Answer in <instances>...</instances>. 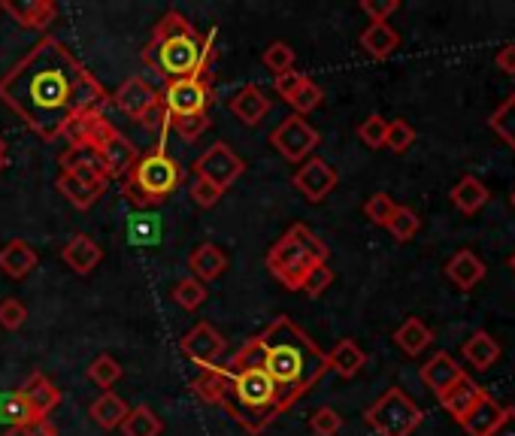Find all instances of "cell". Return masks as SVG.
I'll return each instance as SVG.
<instances>
[{"mask_svg":"<svg viewBox=\"0 0 515 436\" xmlns=\"http://www.w3.org/2000/svg\"><path fill=\"white\" fill-rule=\"evenodd\" d=\"M0 103L10 106L43 143H52L88 109L113 103V94L61 40L43 37L0 79Z\"/></svg>","mask_w":515,"mask_h":436,"instance_id":"1","label":"cell"},{"mask_svg":"<svg viewBox=\"0 0 515 436\" xmlns=\"http://www.w3.org/2000/svg\"><path fill=\"white\" fill-rule=\"evenodd\" d=\"M191 388L200 400L219 403L252 436L264 433L276 415H282L279 391L261 367V349L255 337L240 346L225 367L200 370Z\"/></svg>","mask_w":515,"mask_h":436,"instance_id":"2","label":"cell"},{"mask_svg":"<svg viewBox=\"0 0 515 436\" xmlns=\"http://www.w3.org/2000/svg\"><path fill=\"white\" fill-rule=\"evenodd\" d=\"M255 340L261 349V367L279 391L282 412L291 409L300 397H306L313 391V385L331 370L328 352H322L309 340L288 315L270 321V327H264Z\"/></svg>","mask_w":515,"mask_h":436,"instance_id":"3","label":"cell"},{"mask_svg":"<svg viewBox=\"0 0 515 436\" xmlns=\"http://www.w3.org/2000/svg\"><path fill=\"white\" fill-rule=\"evenodd\" d=\"M216 61V31H197L182 13L170 10L149 37L143 49V64L164 82L213 73Z\"/></svg>","mask_w":515,"mask_h":436,"instance_id":"4","label":"cell"},{"mask_svg":"<svg viewBox=\"0 0 515 436\" xmlns=\"http://www.w3.org/2000/svg\"><path fill=\"white\" fill-rule=\"evenodd\" d=\"M167 131H170V125L161 128V137H158L155 149L146 152V155H140V161L134 164V170L122 179V194L137 209L161 206L185 182L182 164L167 152V143H164Z\"/></svg>","mask_w":515,"mask_h":436,"instance_id":"5","label":"cell"},{"mask_svg":"<svg viewBox=\"0 0 515 436\" xmlns=\"http://www.w3.org/2000/svg\"><path fill=\"white\" fill-rule=\"evenodd\" d=\"M316 264H328V246L306 225H291L267 252V270L288 291H300L306 273Z\"/></svg>","mask_w":515,"mask_h":436,"instance_id":"6","label":"cell"},{"mask_svg":"<svg viewBox=\"0 0 515 436\" xmlns=\"http://www.w3.org/2000/svg\"><path fill=\"white\" fill-rule=\"evenodd\" d=\"M425 412L419 403L412 400L403 388H388L376 403L367 406L364 421L379 433V436H412L422 424Z\"/></svg>","mask_w":515,"mask_h":436,"instance_id":"7","label":"cell"},{"mask_svg":"<svg viewBox=\"0 0 515 436\" xmlns=\"http://www.w3.org/2000/svg\"><path fill=\"white\" fill-rule=\"evenodd\" d=\"M113 103L122 109V113H125L131 122H137V125H143V128H149V131H161V128L170 125V116H167V109H164L161 94H158L146 79H140V76L125 79V82L113 91Z\"/></svg>","mask_w":515,"mask_h":436,"instance_id":"8","label":"cell"},{"mask_svg":"<svg viewBox=\"0 0 515 436\" xmlns=\"http://www.w3.org/2000/svg\"><path fill=\"white\" fill-rule=\"evenodd\" d=\"M164 109L170 119H200L210 116L213 106V73H200L188 79L167 82L161 91Z\"/></svg>","mask_w":515,"mask_h":436,"instance_id":"9","label":"cell"},{"mask_svg":"<svg viewBox=\"0 0 515 436\" xmlns=\"http://www.w3.org/2000/svg\"><path fill=\"white\" fill-rule=\"evenodd\" d=\"M322 143L319 131L309 125L300 116H288L282 119V125L270 134V146L291 164H303L309 155L316 152V146Z\"/></svg>","mask_w":515,"mask_h":436,"instance_id":"10","label":"cell"},{"mask_svg":"<svg viewBox=\"0 0 515 436\" xmlns=\"http://www.w3.org/2000/svg\"><path fill=\"white\" fill-rule=\"evenodd\" d=\"M243 170H246L243 158H240L231 146H225V143H213L210 149H206V152L194 161V173H197L200 179H206V182H213V185L222 188V191H228V188L243 176Z\"/></svg>","mask_w":515,"mask_h":436,"instance_id":"11","label":"cell"},{"mask_svg":"<svg viewBox=\"0 0 515 436\" xmlns=\"http://www.w3.org/2000/svg\"><path fill=\"white\" fill-rule=\"evenodd\" d=\"M182 355L197 364L200 370H213L219 367L222 361V352H225V337L216 331V327L210 321H197L191 331L182 337Z\"/></svg>","mask_w":515,"mask_h":436,"instance_id":"12","label":"cell"},{"mask_svg":"<svg viewBox=\"0 0 515 436\" xmlns=\"http://www.w3.org/2000/svg\"><path fill=\"white\" fill-rule=\"evenodd\" d=\"M58 167H61V173H70V176L91 182V185H100V188H107V182H110L107 164H103L100 152L88 143H70L58 155Z\"/></svg>","mask_w":515,"mask_h":436,"instance_id":"13","label":"cell"},{"mask_svg":"<svg viewBox=\"0 0 515 436\" xmlns=\"http://www.w3.org/2000/svg\"><path fill=\"white\" fill-rule=\"evenodd\" d=\"M340 176L337 170L322 161V158H306L297 170H294V188L309 200V203H322L334 188H337Z\"/></svg>","mask_w":515,"mask_h":436,"instance_id":"14","label":"cell"},{"mask_svg":"<svg viewBox=\"0 0 515 436\" xmlns=\"http://www.w3.org/2000/svg\"><path fill=\"white\" fill-rule=\"evenodd\" d=\"M19 394H22V397H25V403L31 406L34 421L49 418V415L58 409V403H61V388H58L52 379H46L43 373H31V376L22 382Z\"/></svg>","mask_w":515,"mask_h":436,"instance_id":"15","label":"cell"},{"mask_svg":"<svg viewBox=\"0 0 515 436\" xmlns=\"http://www.w3.org/2000/svg\"><path fill=\"white\" fill-rule=\"evenodd\" d=\"M0 13L10 16L19 28H31V31H46L58 19V7L52 0H25V4L4 0V4H0Z\"/></svg>","mask_w":515,"mask_h":436,"instance_id":"16","label":"cell"},{"mask_svg":"<svg viewBox=\"0 0 515 436\" xmlns=\"http://www.w3.org/2000/svg\"><path fill=\"white\" fill-rule=\"evenodd\" d=\"M61 261H64L73 273L88 276V273L103 261V249H100V243H94V237H88V234H76V237H70V240L64 243V249H61Z\"/></svg>","mask_w":515,"mask_h":436,"instance_id":"17","label":"cell"},{"mask_svg":"<svg viewBox=\"0 0 515 436\" xmlns=\"http://www.w3.org/2000/svg\"><path fill=\"white\" fill-rule=\"evenodd\" d=\"M422 382L440 397L443 391H449L461 376H464V367L449 355V352H437L428 364H422Z\"/></svg>","mask_w":515,"mask_h":436,"instance_id":"18","label":"cell"},{"mask_svg":"<svg viewBox=\"0 0 515 436\" xmlns=\"http://www.w3.org/2000/svg\"><path fill=\"white\" fill-rule=\"evenodd\" d=\"M485 273H488L485 261H482L476 252H470V249L455 252L452 261L446 264V276H449L461 291H473V288L485 279Z\"/></svg>","mask_w":515,"mask_h":436,"instance_id":"19","label":"cell"},{"mask_svg":"<svg viewBox=\"0 0 515 436\" xmlns=\"http://www.w3.org/2000/svg\"><path fill=\"white\" fill-rule=\"evenodd\" d=\"M188 270H191V276L197 279V282H213V279H219L225 270H228V255L219 249V246H213V243H203V246H197L191 255H188Z\"/></svg>","mask_w":515,"mask_h":436,"instance_id":"20","label":"cell"},{"mask_svg":"<svg viewBox=\"0 0 515 436\" xmlns=\"http://www.w3.org/2000/svg\"><path fill=\"white\" fill-rule=\"evenodd\" d=\"M231 113L243 122V125H258L267 113H270V97L258 88V85H246L231 97Z\"/></svg>","mask_w":515,"mask_h":436,"instance_id":"21","label":"cell"},{"mask_svg":"<svg viewBox=\"0 0 515 436\" xmlns=\"http://www.w3.org/2000/svg\"><path fill=\"white\" fill-rule=\"evenodd\" d=\"M358 43H361V49H364L370 58L385 61V58H391V55L397 52V46H400V34H397L388 22H370V25L361 31Z\"/></svg>","mask_w":515,"mask_h":436,"instance_id":"22","label":"cell"},{"mask_svg":"<svg viewBox=\"0 0 515 436\" xmlns=\"http://www.w3.org/2000/svg\"><path fill=\"white\" fill-rule=\"evenodd\" d=\"M482 394H485V388H479V385L464 373L449 391L440 394V403H443V409H446L455 421H461V418L476 406V400H479Z\"/></svg>","mask_w":515,"mask_h":436,"instance_id":"23","label":"cell"},{"mask_svg":"<svg viewBox=\"0 0 515 436\" xmlns=\"http://www.w3.org/2000/svg\"><path fill=\"white\" fill-rule=\"evenodd\" d=\"M394 343H397V349L403 352V355H409V358H416V355H422L431 343H434V331L431 327L422 321V318H406L397 331H394Z\"/></svg>","mask_w":515,"mask_h":436,"instance_id":"24","label":"cell"},{"mask_svg":"<svg viewBox=\"0 0 515 436\" xmlns=\"http://www.w3.org/2000/svg\"><path fill=\"white\" fill-rule=\"evenodd\" d=\"M500 415H503V406H500L491 394H482V397L476 400V406H473L458 424H461L470 436H488V433L497 427Z\"/></svg>","mask_w":515,"mask_h":436,"instance_id":"25","label":"cell"},{"mask_svg":"<svg viewBox=\"0 0 515 436\" xmlns=\"http://www.w3.org/2000/svg\"><path fill=\"white\" fill-rule=\"evenodd\" d=\"M37 267V252L25 240H10L0 249V273L10 279H28V273Z\"/></svg>","mask_w":515,"mask_h":436,"instance_id":"26","label":"cell"},{"mask_svg":"<svg viewBox=\"0 0 515 436\" xmlns=\"http://www.w3.org/2000/svg\"><path fill=\"white\" fill-rule=\"evenodd\" d=\"M364 364H367V355H364V349H361L355 340H340V343L328 352V367H331L337 376H343V379L358 376Z\"/></svg>","mask_w":515,"mask_h":436,"instance_id":"27","label":"cell"},{"mask_svg":"<svg viewBox=\"0 0 515 436\" xmlns=\"http://www.w3.org/2000/svg\"><path fill=\"white\" fill-rule=\"evenodd\" d=\"M91 421L94 424H100L103 430H113V427H122V421L128 418V403L119 397V394H113V391H103L94 403H91Z\"/></svg>","mask_w":515,"mask_h":436,"instance_id":"28","label":"cell"},{"mask_svg":"<svg viewBox=\"0 0 515 436\" xmlns=\"http://www.w3.org/2000/svg\"><path fill=\"white\" fill-rule=\"evenodd\" d=\"M461 355H464V361L473 364L476 370H488V367H494L497 358H500V343H497L488 331H476V334H470V340L464 343Z\"/></svg>","mask_w":515,"mask_h":436,"instance_id":"29","label":"cell"},{"mask_svg":"<svg viewBox=\"0 0 515 436\" xmlns=\"http://www.w3.org/2000/svg\"><path fill=\"white\" fill-rule=\"evenodd\" d=\"M55 188L67 197V203H73L76 209H91L97 200H100V194L107 191V188H100V185H91V182H82V179H76V176H70V173H61L58 179H55Z\"/></svg>","mask_w":515,"mask_h":436,"instance_id":"30","label":"cell"},{"mask_svg":"<svg viewBox=\"0 0 515 436\" xmlns=\"http://www.w3.org/2000/svg\"><path fill=\"white\" fill-rule=\"evenodd\" d=\"M488 200H491V191H488L485 182L476 179V176H464V179L452 188V203H455L464 215L479 212Z\"/></svg>","mask_w":515,"mask_h":436,"instance_id":"31","label":"cell"},{"mask_svg":"<svg viewBox=\"0 0 515 436\" xmlns=\"http://www.w3.org/2000/svg\"><path fill=\"white\" fill-rule=\"evenodd\" d=\"M161 430H164V421L149 406H134L128 418L122 421L125 436H161Z\"/></svg>","mask_w":515,"mask_h":436,"instance_id":"32","label":"cell"},{"mask_svg":"<svg viewBox=\"0 0 515 436\" xmlns=\"http://www.w3.org/2000/svg\"><path fill=\"white\" fill-rule=\"evenodd\" d=\"M488 128L509 146V149H515V94H509L494 113H491V119H488Z\"/></svg>","mask_w":515,"mask_h":436,"instance_id":"33","label":"cell"},{"mask_svg":"<svg viewBox=\"0 0 515 436\" xmlns=\"http://www.w3.org/2000/svg\"><path fill=\"white\" fill-rule=\"evenodd\" d=\"M388 234L397 240V243H409L412 237H416L422 231V218L416 209H409V206H397L394 215H391V222L385 225Z\"/></svg>","mask_w":515,"mask_h":436,"instance_id":"34","label":"cell"},{"mask_svg":"<svg viewBox=\"0 0 515 436\" xmlns=\"http://www.w3.org/2000/svg\"><path fill=\"white\" fill-rule=\"evenodd\" d=\"M28 421H34V415H31V406L25 403V397L19 391L0 397V424H7V430H13V427H22Z\"/></svg>","mask_w":515,"mask_h":436,"instance_id":"35","label":"cell"},{"mask_svg":"<svg viewBox=\"0 0 515 436\" xmlns=\"http://www.w3.org/2000/svg\"><path fill=\"white\" fill-rule=\"evenodd\" d=\"M88 379L103 388V391H110L119 379H122V364L113 358V355H97L91 364H88Z\"/></svg>","mask_w":515,"mask_h":436,"instance_id":"36","label":"cell"},{"mask_svg":"<svg viewBox=\"0 0 515 436\" xmlns=\"http://www.w3.org/2000/svg\"><path fill=\"white\" fill-rule=\"evenodd\" d=\"M322 88L313 82V79H303V85L291 94V100H288V106L294 109V116H309V113H313V109H319L322 106Z\"/></svg>","mask_w":515,"mask_h":436,"instance_id":"37","label":"cell"},{"mask_svg":"<svg viewBox=\"0 0 515 436\" xmlns=\"http://www.w3.org/2000/svg\"><path fill=\"white\" fill-rule=\"evenodd\" d=\"M261 64H264L270 73L282 76V73L294 70V49H291L288 43L276 40V43H270V46L264 49V55H261Z\"/></svg>","mask_w":515,"mask_h":436,"instance_id":"38","label":"cell"},{"mask_svg":"<svg viewBox=\"0 0 515 436\" xmlns=\"http://www.w3.org/2000/svg\"><path fill=\"white\" fill-rule=\"evenodd\" d=\"M173 300L182 306V309H197V306H203L206 303V285L203 282H197L194 276H188V279H179L176 285H173Z\"/></svg>","mask_w":515,"mask_h":436,"instance_id":"39","label":"cell"},{"mask_svg":"<svg viewBox=\"0 0 515 436\" xmlns=\"http://www.w3.org/2000/svg\"><path fill=\"white\" fill-rule=\"evenodd\" d=\"M340 427H343V418L331 406H322V409H316L313 415H309V433H313V436H337Z\"/></svg>","mask_w":515,"mask_h":436,"instance_id":"40","label":"cell"},{"mask_svg":"<svg viewBox=\"0 0 515 436\" xmlns=\"http://www.w3.org/2000/svg\"><path fill=\"white\" fill-rule=\"evenodd\" d=\"M385 134H388V119L382 116H367L361 125H358V140L367 146V149H382L385 146Z\"/></svg>","mask_w":515,"mask_h":436,"instance_id":"41","label":"cell"},{"mask_svg":"<svg viewBox=\"0 0 515 436\" xmlns=\"http://www.w3.org/2000/svg\"><path fill=\"white\" fill-rule=\"evenodd\" d=\"M412 143H416V131H412L409 122L397 119V122H388V134H385V149L403 155Z\"/></svg>","mask_w":515,"mask_h":436,"instance_id":"42","label":"cell"},{"mask_svg":"<svg viewBox=\"0 0 515 436\" xmlns=\"http://www.w3.org/2000/svg\"><path fill=\"white\" fill-rule=\"evenodd\" d=\"M394 209H397V203L388 197V194H373L367 203H364V215L370 218L373 225H379V228H385L388 222H391V215H394Z\"/></svg>","mask_w":515,"mask_h":436,"instance_id":"43","label":"cell"},{"mask_svg":"<svg viewBox=\"0 0 515 436\" xmlns=\"http://www.w3.org/2000/svg\"><path fill=\"white\" fill-rule=\"evenodd\" d=\"M188 194H191V200H194V206H200V209H213L219 200H222V188H216L213 182H206V179H200V176H194V182L188 185Z\"/></svg>","mask_w":515,"mask_h":436,"instance_id":"44","label":"cell"},{"mask_svg":"<svg viewBox=\"0 0 515 436\" xmlns=\"http://www.w3.org/2000/svg\"><path fill=\"white\" fill-rule=\"evenodd\" d=\"M331 285H334V270H331L328 264H316L313 270L306 273L300 291H306L309 297H319V294H325Z\"/></svg>","mask_w":515,"mask_h":436,"instance_id":"45","label":"cell"},{"mask_svg":"<svg viewBox=\"0 0 515 436\" xmlns=\"http://www.w3.org/2000/svg\"><path fill=\"white\" fill-rule=\"evenodd\" d=\"M161 228H158V218L155 215H134L131 222V240L137 246H152L158 240Z\"/></svg>","mask_w":515,"mask_h":436,"instance_id":"46","label":"cell"},{"mask_svg":"<svg viewBox=\"0 0 515 436\" xmlns=\"http://www.w3.org/2000/svg\"><path fill=\"white\" fill-rule=\"evenodd\" d=\"M25 321H28V309L22 306V300L7 297L0 303V327H4V331H19Z\"/></svg>","mask_w":515,"mask_h":436,"instance_id":"47","label":"cell"},{"mask_svg":"<svg viewBox=\"0 0 515 436\" xmlns=\"http://www.w3.org/2000/svg\"><path fill=\"white\" fill-rule=\"evenodd\" d=\"M210 116H200V119H170V128L185 140V143H194L197 137H203L210 131Z\"/></svg>","mask_w":515,"mask_h":436,"instance_id":"48","label":"cell"},{"mask_svg":"<svg viewBox=\"0 0 515 436\" xmlns=\"http://www.w3.org/2000/svg\"><path fill=\"white\" fill-rule=\"evenodd\" d=\"M361 10L370 16V22H388V16H394L400 4L397 0H361Z\"/></svg>","mask_w":515,"mask_h":436,"instance_id":"49","label":"cell"},{"mask_svg":"<svg viewBox=\"0 0 515 436\" xmlns=\"http://www.w3.org/2000/svg\"><path fill=\"white\" fill-rule=\"evenodd\" d=\"M4 436H61V433H58V427L49 418H43V421H28L22 427H13Z\"/></svg>","mask_w":515,"mask_h":436,"instance_id":"50","label":"cell"},{"mask_svg":"<svg viewBox=\"0 0 515 436\" xmlns=\"http://www.w3.org/2000/svg\"><path fill=\"white\" fill-rule=\"evenodd\" d=\"M303 73H297V70H288V73H282V76H276V82H273V88H276V94L288 103L291 100V94L303 85Z\"/></svg>","mask_w":515,"mask_h":436,"instance_id":"51","label":"cell"},{"mask_svg":"<svg viewBox=\"0 0 515 436\" xmlns=\"http://www.w3.org/2000/svg\"><path fill=\"white\" fill-rule=\"evenodd\" d=\"M488 436H515V406H503V415Z\"/></svg>","mask_w":515,"mask_h":436,"instance_id":"52","label":"cell"},{"mask_svg":"<svg viewBox=\"0 0 515 436\" xmlns=\"http://www.w3.org/2000/svg\"><path fill=\"white\" fill-rule=\"evenodd\" d=\"M497 67H500V73L515 76V43L500 46V52H497Z\"/></svg>","mask_w":515,"mask_h":436,"instance_id":"53","label":"cell"},{"mask_svg":"<svg viewBox=\"0 0 515 436\" xmlns=\"http://www.w3.org/2000/svg\"><path fill=\"white\" fill-rule=\"evenodd\" d=\"M7 167V143H4V137H0V170Z\"/></svg>","mask_w":515,"mask_h":436,"instance_id":"54","label":"cell"},{"mask_svg":"<svg viewBox=\"0 0 515 436\" xmlns=\"http://www.w3.org/2000/svg\"><path fill=\"white\" fill-rule=\"evenodd\" d=\"M506 267H509V270H512V273H515V252H512V255H509V261H506Z\"/></svg>","mask_w":515,"mask_h":436,"instance_id":"55","label":"cell"},{"mask_svg":"<svg viewBox=\"0 0 515 436\" xmlns=\"http://www.w3.org/2000/svg\"><path fill=\"white\" fill-rule=\"evenodd\" d=\"M512 206H515V191H512Z\"/></svg>","mask_w":515,"mask_h":436,"instance_id":"56","label":"cell"}]
</instances>
